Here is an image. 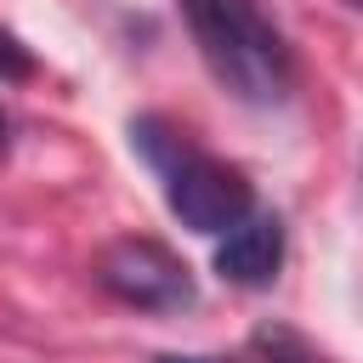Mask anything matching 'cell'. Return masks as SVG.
Listing matches in <instances>:
<instances>
[{"label":"cell","mask_w":363,"mask_h":363,"mask_svg":"<svg viewBox=\"0 0 363 363\" xmlns=\"http://www.w3.org/2000/svg\"><path fill=\"white\" fill-rule=\"evenodd\" d=\"M182 17L193 28L210 74L233 96H244L255 108H272V102L289 96V85H295L289 45L261 17L255 0H182Z\"/></svg>","instance_id":"1"},{"label":"cell","mask_w":363,"mask_h":363,"mask_svg":"<svg viewBox=\"0 0 363 363\" xmlns=\"http://www.w3.org/2000/svg\"><path fill=\"white\" fill-rule=\"evenodd\" d=\"M96 284L113 301L136 306V312H182V306H193V272L159 238H113L96 255Z\"/></svg>","instance_id":"2"},{"label":"cell","mask_w":363,"mask_h":363,"mask_svg":"<svg viewBox=\"0 0 363 363\" xmlns=\"http://www.w3.org/2000/svg\"><path fill=\"white\" fill-rule=\"evenodd\" d=\"M164 199H170L176 221L193 227V233H227L233 221H244V216L255 210L250 182H244L233 164H221V159H210V153H193L187 142H182V147L170 153V164H164Z\"/></svg>","instance_id":"3"},{"label":"cell","mask_w":363,"mask_h":363,"mask_svg":"<svg viewBox=\"0 0 363 363\" xmlns=\"http://www.w3.org/2000/svg\"><path fill=\"white\" fill-rule=\"evenodd\" d=\"M278 267H284V221H278V216H255V210H250V216L233 221V227L221 233V244H216V272H221L227 284H238V289L272 284Z\"/></svg>","instance_id":"4"},{"label":"cell","mask_w":363,"mask_h":363,"mask_svg":"<svg viewBox=\"0 0 363 363\" xmlns=\"http://www.w3.org/2000/svg\"><path fill=\"white\" fill-rule=\"evenodd\" d=\"M244 363H323L301 335H289V329H261L255 340H250V357Z\"/></svg>","instance_id":"5"},{"label":"cell","mask_w":363,"mask_h":363,"mask_svg":"<svg viewBox=\"0 0 363 363\" xmlns=\"http://www.w3.org/2000/svg\"><path fill=\"white\" fill-rule=\"evenodd\" d=\"M28 74H34L28 45H23L17 34H6V28H0V79H28Z\"/></svg>","instance_id":"6"},{"label":"cell","mask_w":363,"mask_h":363,"mask_svg":"<svg viewBox=\"0 0 363 363\" xmlns=\"http://www.w3.org/2000/svg\"><path fill=\"white\" fill-rule=\"evenodd\" d=\"M6 130H11V125H6V113H0V147H6Z\"/></svg>","instance_id":"7"}]
</instances>
